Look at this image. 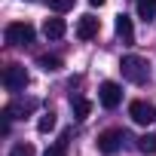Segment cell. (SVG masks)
<instances>
[{
	"label": "cell",
	"mask_w": 156,
	"mask_h": 156,
	"mask_svg": "<svg viewBox=\"0 0 156 156\" xmlns=\"http://www.w3.org/2000/svg\"><path fill=\"white\" fill-rule=\"evenodd\" d=\"M119 70H122L126 80L135 83V86H144V83L150 80V67H147V61L138 58V55H126V58L119 61Z\"/></svg>",
	"instance_id": "1"
},
{
	"label": "cell",
	"mask_w": 156,
	"mask_h": 156,
	"mask_svg": "<svg viewBox=\"0 0 156 156\" xmlns=\"http://www.w3.org/2000/svg\"><path fill=\"white\" fill-rule=\"evenodd\" d=\"M28 70H25V64H9L6 70H3V86H6V92H25V86H28Z\"/></svg>",
	"instance_id": "2"
},
{
	"label": "cell",
	"mask_w": 156,
	"mask_h": 156,
	"mask_svg": "<svg viewBox=\"0 0 156 156\" xmlns=\"http://www.w3.org/2000/svg\"><path fill=\"white\" fill-rule=\"evenodd\" d=\"M6 43H9V46H28V43H34V28H31L28 22H12V25H6Z\"/></svg>",
	"instance_id": "3"
},
{
	"label": "cell",
	"mask_w": 156,
	"mask_h": 156,
	"mask_svg": "<svg viewBox=\"0 0 156 156\" xmlns=\"http://www.w3.org/2000/svg\"><path fill=\"white\" fill-rule=\"evenodd\" d=\"M129 116H132V122H138V126H150V122L156 119V107L147 104V101H132V104H129Z\"/></svg>",
	"instance_id": "4"
},
{
	"label": "cell",
	"mask_w": 156,
	"mask_h": 156,
	"mask_svg": "<svg viewBox=\"0 0 156 156\" xmlns=\"http://www.w3.org/2000/svg\"><path fill=\"white\" fill-rule=\"evenodd\" d=\"M98 98H101V104L107 107V110H113V107H119V101H122V89L116 86V83H101V89H98Z\"/></svg>",
	"instance_id": "5"
},
{
	"label": "cell",
	"mask_w": 156,
	"mask_h": 156,
	"mask_svg": "<svg viewBox=\"0 0 156 156\" xmlns=\"http://www.w3.org/2000/svg\"><path fill=\"white\" fill-rule=\"evenodd\" d=\"M122 141H126V135H122L119 129H107V132L98 135V150H101V153H116Z\"/></svg>",
	"instance_id": "6"
},
{
	"label": "cell",
	"mask_w": 156,
	"mask_h": 156,
	"mask_svg": "<svg viewBox=\"0 0 156 156\" xmlns=\"http://www.w3.org/2000/svg\"><path fill=\"white\" fill-rule=\"evenodd\" d=\"M98 34V19L95 16H80V22H76V37L80 40H92Z\"/></svg>",
	"instance_id": "7"
},
{
	"label": "cell",
	"mask_w": 156,
	"mask_h": 156,
	"mask_svg": "<svg viewBox=\"0 0 156 156\" xmlns=\"http://www.w3.org/2000/svg\"><path fill=\"white\" fill-rule=\"evenodd\" d=\"M34 107H37V101H16V104H6V107H3V116H9V119H25Z\"/></svg>",
	"instance_id": "8"
},
{
	"label": "cell",
	"mask_w": 156,
	"mask_h": 156,
	"mask_svg": "<svg viewBox=\"0 0 156 156\" xmlns=\"http://www.w3.org/2000/svg\"><path fill=\"white\" fill-rule=\"evenodd\" d=\"M64 31H67L64 19H46V22H43V34H46L49 40H58V37H64Z\"/></svg>",
	"instance_id": "9"
},
{
	"label": "cell",
	"mask_w": 156,
	"mask_h": 156,
	"mask_svg": "<svg viewBox=\"0 0 156 156\" xmlns=\"http://www.w3.org/2000/svg\"><path fill=\"white\" fill-rule=\"evenodd\" d=\"M116 37L122 43H132L135 40V28H132V19L129 16H116Z\"/></svg>",
	"instance_id": "10"
},
{
	"label": "cell",
	"mask_w": 156,
	"mask_h": 156,
	"mask_svg": "<svg viewBox=\"0 0 156 156\" xmlns=\"http://www.w3.org/2000/svg\"><path fill=\"white\" fill-rule=\"evenodd\" d=\"M70 104H73V116H76V119H89V113H92V101H89V98L73 95Z\"/></svg>",
	"instance_id": "11"
},
{
	"label": "cell",
	"mask_w": 156,
	"mask_h": 156,
	"mask_svg": "<svg viewBox=\"0 0 156 156\" xmlns=\"http://www.w3.org/2000/svg\"><path fill=\"white\" fill-rule=\"evenodd\" d=\"M37 64H40L46 73H55V70H61V58H58V55H40V58H37Z\"/></svg>",
	"instance_id": "12"
},
{
	"label": "cell",
	"mask_w": 156,
	"mask_h": 156,
	"mask_svg": "<svg viewBox=\"0 0 156 156\" xmlns=\"http://www.w3.org/2000/svg\"><path fill=\"white\" fill-rule=\"evenodd\" d=\"M138 16H141L144 22L156 19V0H138Z\"/></svg>",
	"instance_id": "13"
},
{
	"label": "cell",
	"mask_w": 156,
	"mask_h": 156,
	"mask_svg": "<svg viewBox=\"0 0 156 156\" xmlns=\"http://www.w3.org/2000/svg\"><path fill=\"white\" fill-rule=\"evenodd\" d=\"M67 138H70V135L64 132V135H61V141H55V144H52L43 156H67Z\"/></svg>",
	"instance_id": "14"
},
{
	"label": "cell",
	"mask_w": 156,
	"mask_h": 156,
	"mask_svg": "<svg viewBox=\"0 0 156 156\" xmlns=\"http://www.w3.org/2000/svg\"><path fill=\"white\" fill-rule=\"evenodd\" d=\"M52 129H55V113L49 110V113H43V116H40V122H37V132H43V135H46V132H52Z\"/></svg>",
	"instance_id": "15"
},
{
	"label": "cell",
	"mask_w": 156,
	"mask_h": 156,
	"mask_svg": "<svg viewBox=\"0 0 156 156\" xmlns=\"http://www.w3.org/2000/svg\"><path fill=\"white\" fill-rule=\"evenodd\" d=\"M138 150H144V153H156V135H144V138H138Z\"/></svg>",
	"instance_id": "16"
},
{
	"label": "cell",
	"mask_w": 156,
	"mask_h": 156,
	"mask_svg": "<svg viewBox=\"0 0 156 156\" xmlns=\"http://www.w3.org/2000/svg\"><path fill=\"white\" fill-rule=\"evenodd\" d=\"M9 156H34V147H31V144H25V141H22V144H16V147H12V150H9Z\"/></svg>",
	"instance_id": "17"
},
{
	"label": "cell",
	"mask_w": 156,
	"mask_h": 156,
	"mask_svg": "<svg viewBox=\"0 0 156 156\" xmlns=\"http://www.w3.org/2000/svg\"><path fill=\"white\" fill-rule=\"evenodd\" d=\"M49 6L55 12H67V9H73V0H49Z\"/></svg>",
	"instance_id": "18"
},
{
	"label": "cell",
	"mask_w": 156,
	"mask_h": 156,
	"mask_svg": "<svg viewBox=\"0 0 156 156\" xmlns=\"http://www.w3.org/2000/svg\"><path fill=\"white\" fill-rule=\"evenodd\" d=\"M89 3H92V6H101V3H104V0H89Z\"/></svg>",
	"instance_id": "19"
}]
</instances>
